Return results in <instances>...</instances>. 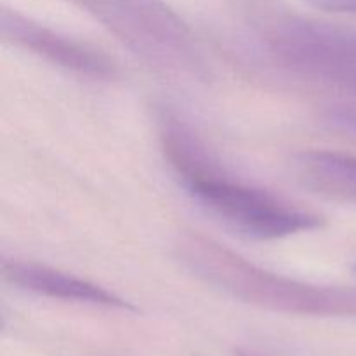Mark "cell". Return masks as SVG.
<instances>
[{
	"instance_id": "7a4b0ae2",
	"label": "cell",
	"mask_w": 356,
	"mask_h": 356,
	"mask_svg": "<svg viewBox=\"0 0 356 356\" xmlns=\"http://www.w3.org/2000/svg\"><path fill=\"white\" fill-rule=\"evenodd\" d=\"M176 252L195 277L247 305L287 315L356 318V287L312 284L275 273L197 232L181 235Z\"/></svg>"
},
{
	"instance_id": "6da1fadb",
	"label": "cell",
	"mask_w": 356,
	"mask_h": 356,
	"mask_svg": "<svg viewBox=\"0 0 356 356\" xmlns=\"http://www.w3.org/2000/svg\"><path fill=\"white\" fill-rule=\"evenodd\" d=\"M159 138L163 156L184 191L240 235L252 240H278L313 232L325 222L322 216L233 179L197 134L167 111L159 117Z\"/></svg>"
},
{
	"instance_id": "5b68a950",
	"label": "cell",
	"mask_w": 356,
	"mask_h": 356,
	"mask_svg": "<svg viewBox=\"0 0 356 356\" xmlns=\"http://www.w3.org/2000/svg\"><path fill=\"white\" fill-rule=\"evenodd\" d=\"M2 278L13 287L51 299L104 306V308L111 309H136L132 302L125 301L115 292L75 277V275L45 266V264L19 259H3Z\"/></svg>"
},
{
	"instance_id": "52a82bcc",
	"label": "cell",
	"mask_w": 356,
	"mask_h": 356,
	"mask_svg": "<svg viewBox=\"0 0 356 356\" xmlns=\"http://www.w3.org/2000/svg\"><path fill=\"white\" fill-rule=\"evenodd\" d=\"M330 129L356 139V104H332L322 113Z\"/></svg>"
},
{
	"instance_id": "277c9868",
	"label": "cell",
	"mask_w": 356,
	"mask_h": 356,
	"mask_svg": "<svg viewBox=\"0 0 356 356\" xmlns=\"http://www.w3.org/2000/svg\"><path fill=\"white\" fill-rule=\"evenodd\" d=\"M0 35L7 44L83 79L106 82L118 76L117 63L101 49L59 33L16 9L2 7Z\"/></svg>"
},
{
	"instance_id": "9c48e42d",
	"label": "cell",
	"mask_w": 356,
	"mask_h": 356,
	"mask_svg": "<svg viewBox=\"0 0 356 356\" xmlns=\"http://www.w3.org/2000/svg\"><path fill=\"white\" fill-rule=\"evenodd\" d=\"M238 356H254V355H250V353H238Z\"/></svg>"
},
{
	"instance_id": "ba28073f",
	"label": "cell",
	"mask_w": 356,
	"mask_h": 356,
	"mask_svg": "<svg viewBox=\"0 0 356 356\" xmlns=\"http://www.w3.org/2000/svg\"><path fill=\"white\" fill-rule=\"evenodd\" d=\"M305 2L316 9L327 10V13L356 16V0H305Z\"/></svg>"
},
{
	"instance_id": "8992f818",
	"label": "cell",
	"mask_w": 356,
	"mask_h": 356,
	"mask_svg": "<svg viewBox=\"0 0 356 356\" xmlns=\"http://www.w3.org/2000/svg\"><path fill=\"white\" fill-rule=\"evenodd\" d=\"M291 170L313 193L356 204V156L329 149H305L292 155Z\"/></svg>"
},
{
	"instance_id": "3957f363",
	"label": "cell",
	"mask_w": 356,
	"mask_h": 356,
	"mask_svg": "<svg viewBox=\"0 0 356 356\" xmlns=\"http://www.w3.org/2000/svg\"><path fill=\"white\" fill-rule=\"evenodd\" d=\"M143 63L177 79L207 82L211 68L197 35L165 0H68Z\"/></svg>"
}]
</instances>
